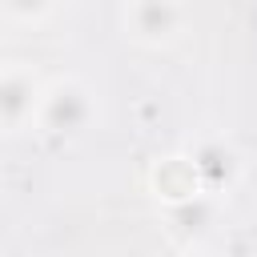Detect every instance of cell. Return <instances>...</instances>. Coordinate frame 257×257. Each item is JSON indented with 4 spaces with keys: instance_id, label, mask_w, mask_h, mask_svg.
<instances>
[{
    "instance_id": "cell-8",
    "label": "cell",
    "mask_w": 257,
    "mask_h": 257,
    "mask_svg": "<svg viewBox=\"0 0 257 257\" xmlns=\"http://www.w3.org/2000/svg\"><path fill=\"white\" fill-rule=\"evenodd\" d=\"M177 257H229V253H221V249H213V245H193V249H181Z\"/></svg>"
},
{
    "instance_id": "cell-5",
    "label": "cell",
    "mask_w": 257,
    "mask_h": 257,
    "mask_svg": "<svg viewBox=\"0 0 257 257\" xmlns=\"http://www.w3.org/2000/svg\"><path fill=\"white\" fill-rule=\"evenodd\" d=\"M149 189H153V197L161 201V209L181 205V201H193V197L205 193L185 153H169V157H161V161L149 169Z\"/></svg>"
},
{
    "instance_id": "cell-1",
    "label": "cell",
    "mask_w": 257,
    "mask_h": 257,
    "mask_svg": "<svg viewBox=\"0 0 257 257\" xmlns=\"http://www.w3.org/2000/svg\"><path fill=\"white\" fill-rule=\"evenodd\" d=\"M92 120H96V92L88 80H80L72 72L44 80V92H40V104L32 116L36 133L72 141V137H84L92 128Z\"/></svg>"
},
{
    "instance_id": "cell-9",
    "label": "cell",
    "mask_w": 257,
    "mask_h": 257,
    "mask_svg": "<svg viewBox=\"0 0 257 257\" xmlns=\"http://www.w3.org/2000/svg\"><path fill=\"white\" fill-rule=\"evenodd\" d=\"M0 64H4V32H0Z\"/></svg>"
},
{
    "instance_id": "cell-2",
    "label": "cell",
    "mask_w": 257,
    "mask_h": 257,
    "mask_svg": "<svg viewBox=\"0 0 257 257\" xmlns=\"http://www.w3.org/2000/svg\"><path fill=\"white\" fill-rule=\"evenodd\" d=\"M189 24V8L177 0H128L120 4V32L133 44L161 48L173 44Z\"/></svg>"
},
{
    "instance_id": "cell-4",
    "label": "cell",
    "mask_w": 257,
    "mask_h": 257,
    "mask_svg": "<svg viewBox=\"0 0 257 257\" xmlns=\"http://www.w3.org/2000/svg\"><path fill=\"white\" fill-rule=\"evenodd\" d=\"M44 80L32 64L24 60H4L0 64V133H20L32 124L36 104H40Z\"/></svg>"
},
{
    "instance_id": "cell-7",
    "label": "cell",
    "mask_w": 257,
    "mask_h": 257,
    "mask_svg": "<svg viewBox=\"0 0 257 257\" xmlns=\"http://www.w3.org/2000/svg\"><path fill=\"white\" fill-rule=\"evenodd\" d=\"M52 12H56V4H44V0H4L0 24H36V20H48Z\"/></svg>"
},
{
    "instance_id": "cell-6",
    "label": "cell",
    "mask_w": 257,
    "mask_h": 257,
    "mask_svg": "<svg viewBox=\"0 0 257 257\" xmlns=\"http://www.w3.org/2000/svg\"><path fill=\"white\" fill-rule=\"evenodd\" d=\"M165 221H169V233L181 241V249L205 245V233L217 225V197L201 193V197H193V201L169 205V209H165Z\"/></svg>"
},
{
    "instance_id": "cell-3",
    "label": "cell",
    "mask_w": 257,
    "mask_h": 257,
    "mask_svg": "<svg viewBox=\"0 0 257 257\" xmlns=\"http://www.w3.org/2000/svg\"><path fill=\"white\" fill-rule=\"evenodd\" d=\"M185 157H189V165H193V173H197V181H201V189H205L209 197L229 193V189L241 181V169H245L237 145H233L229 137H221V133H201V137L185 149Z\"/></svg>"
}]
</instances>
